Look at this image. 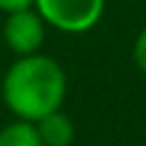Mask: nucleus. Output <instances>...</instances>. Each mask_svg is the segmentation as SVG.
<instances>
[{
  "instance_id": "7",
  "label": "nucleus",
  "mask_w": 146,
  "mask_h": 146,
  "mask_svg": "<svg viewBox=\"0 0 146 146\" xmlns=\"http://www.w3.org/2000/svg\"><path fill=\"white\" fill-rule=\"evenodd\" d=\"M27 7H34V0H0V12H17V10H27Z\"/></svg>"
},
{
  "instance_id": "6",
  "label": "nucleus",
  "mask_w": 146,
  "mask_h": 146,
  "mask_svg": "<svg viewBox=\"0 0 146 146\" xmlns=\"http://www.w3.org/2000/svg\"><path fill=\"white\" fill-rule=\"evenodd\" d=\"M131 58H134V66L146 76V27L136 34L134 44H131Z\"/></svg>"
},
{
  "instance_id": "5",
  "label": "nucleus",
  "mask_w": 146,
  "mask_h": 146,
  "mask_svg": "<svg viewBox=\"0 0 146 146\" xmlns=\"http://www.w3.org/2000/svg\"><path fill=\"white\" fill-rule=\"evenodd\" d=\"M0 146H44L34 122L15 119L0 129Z\"/></svg>"
},
{
  "instance_id": "2",
  "label": "nucleus",
  "mask_w": 146,
  "mask_h": 146,
  "mask_svg": "<svg viewBox=\"0 0 146 146\" xmlns=\"http://www.w3.org/2000/svg\"><path fill=\"white\" fill-rule=\"evenodd\" d=\"M46 27L63 34H85L100 25L107 0H34Z\"/></svg>"
},
{
  "instance_id": "3",
  "label": "nucleus",
  "mask_w": 146,
  "mask_h": 146,
  "mask_svg": "<svg viewBox=\"0 0 146 146\" xmlns=\"http://www.w3.org/2000/svg\"><path fill=\"white\" fill-rule=\"evenodd\" d=\"M3 42L17 58L42 51L44 42H46V22L36 12V7H27V10L5 15Z\"/></svg>"
},
{
  "instance_id": "4",
  "label": "nucleus",
  "mask_w": 146,
  "mask_h": 146,
  "mask_svg": "<svg viewBox=\"0 0 146 146\" xmlns=\"http://www.w3.org/2000/svg\"><path fill=\"white\" fill-rule=\"evenodd\" d=\"M34 124H36V131H39V139H42L44 146H71L76 141L73 119L63 110H56V112L42 117Z\"/></svg>"
},
{
  "instance_id": "1",
  "label": "nucleus",
  "mask_w": 146,
  "mask_h": 146,
  "mask_svg": "<svg viewBox=\"0 0 146 146\" xmlns=\"http://www.w3.org/2000/svg\"><path fill=\"white\" fill-rule=\"evenodd\" d=\"M0 95L15 119L39 122L63 107L68 95V76L54 56H20L3 76Z\"/></svg>"
}]
</instances>
